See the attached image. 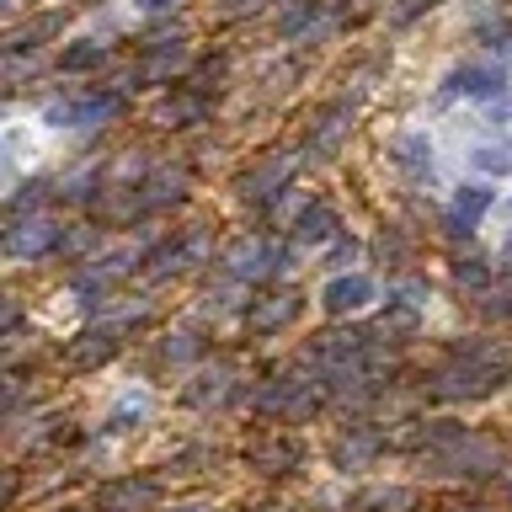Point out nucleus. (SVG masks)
Returning a JSON list of instances; mask_svg holds the SVG:
<instances>
[{"label":"nucleus","mask_w":512,"mask_h":512,"mask_svg":"<svg viewBox=\"0 0 512 512\" xmlns=\"http://www.w3.org/2000/svg\"><path fill=\"white\" fill-rule=\"evenodd\" d=\"M118 107H123V91H91V96H70V102H48L43 123H54V128H96V123H107Z\"/></svg>","instance_id":"nucleus-3"},{"label":"nucleus","mask_w":512,"mask_h":512,"mask_svg":"<svg viewBox=\"0 0 512 512\" xmlns=\"http://www.w3.org/2000/svg\"><path fill=\"white\" fill-rule=\"evenodd\" d=\"M491 208V187H459L448 203V230H475Z\"/></svg>","instance_id":"nucleus-10"},{"label":"nucleus","mask_w":512,"mask_h":512,"mask_svg":"<svg viewBox=\"0 0 512 512\" xmlns=\"http://www.w3.org/2000/svg\"><path fill=\"white\" fill-rule=\"evenodd\" d=\"M187 512H203V507H187Z\"/></svg>","instance_id":"nucleus-23"},{"label":"nucleus","mask_w":512,"mask_h":512,"mask_svg":"<svg viewBox=\"0 0 512 512\" xmlns=\"http://www.w3.org/2000/svg\"><path fill=\"white\" fill-rule=\"evenodd\" d=\"M507 86V70L502 64H475V70H459L454 80H448L443 96H496Z\"/></svg>","instance_id":"nucleus-9"},{"label":"nucleus","mask_w":512,"mask_h":512,"mask_svg":"<svg viewBox=\"0 0 512 512\" xmlns=\"http://www.w3.org/2000/svg\"><path fill=\"white\" fill-rule=\"evenodd\" d=\"M390 155H395V166L411 176V182H432V144L427 134H400L390 144Z\"/></svg>","instance_id":"nucleus-8"},{"label":"nucleus","mask_w":512,"mask_h":512,"mask_svg":"<svg viewBox=\"0 0 512 512\" xmlns=\"http://www.w3.org/2000/svg\"><path fill=\"white\" fill-rule=\"evenodd\" d=\"M363 507H368V512H406V507H416V491H406V486H390V491L363 496Z\"/></svg>","instance_id":"nucleus-17"},{"label":"nucleus","mask_w":512,"mask_h":512,"mask_svg":"<svg viewBox=\"0 0 512 512\" xmlns=\"http://www.w3.org/2000/svg\"><path fill=\"white\" fill-rule=\"evenodd\" d=\"M331 230H336V214H331L326 203H315L310 214H304V219L294 224V240H299V246H315V240H326Z\"/></svg>","instance_id":"nucleus-14"},{"label":"nucleus","mask_w":512,"mask_h":512,"mask_svg":"<svg viewBox=\"0 0 512 512\" xmlns=\"http://www.w3.org/2000/svg\"><path fill=\"white\" fill-rule=\"evenodd\" d=\"M198 251H208V235H203V230L166 240V246L155 251V262H150V278H176V272H187L192 262H203Z\"/></svg>","instance_id":"nucleus-6"},{"label":"nucleus","mask_w":512,"mask_h":512,"mask_svg":"<svg viewBox=\"0 0 512 512\" xmlns=\"http://www.w3.org/2000/svg\"><path fill=\"white\" fill-rule=\"evenodd\" d=\"M470 166H475V171H491V176L512 171V144H486V150L470 155Z\"/></svg>","instance_id":"nucleus-18"},{"label":"nucleus","mask_w":512,"mask_h":512,"mask_svg":"<svg viewBox=\"0 0 512 512\" xmlns=\"http://www.w3.org/2000/svg\"><path fill=\"white\" fill-rule=\"evenodd\" d=\"M368 299H374V283L358 278V272H336V278L326 283V294H320V304H326V315H358L368 310Z\"/></svg>","instance_id":"nucleus-7"},{"label":"nucleus","mask_w":512,"mask_h":512,"mask_svg":"<svg viewBox=\"0 0 512 512\" xmlns=\"http://www.w3.org/2000/svg\"><path fill=\"white\" fill-rule=\"evenodd\" d=\"M96 64H107V43H70L59 54V70H96Z\"/></svg>","instance_id":"nucleus-15"},{"label":"nucleus","mask_w":512,"mask_h":512,"mask_svg":"<svg viewBox=\"0 0 512 512\" xmlns=\"http://www.w3.org/2000/svg\"><path fill=\"white\" fill-rule=\"evenodd\" d=\"M299 310H304V294H294V288H278V294H262V299L251 304V310H246V326H251L256 336H272V331L294 326Z\"/></svg>","instance_id":"nucleus-5"},{"label":"nucleus","mask_w":512,"mask_h":512,"mask_svg":"<svg viewBox=\"0 0 512 512\" xmlns=\"http://www.w3.org/2000/svg\"><path fill=\"white\" fill-rule=\"evenodd\" d=\"M0 246H6V256H16V262H38V256H54L64 246V230H59L54 214H11Z\"/></svg>","instance_id":"nucleus-2"},{"label":"nucleus","mask_w":512,"mask_h":512,"mask_svg":"<svg viewBox=\"0 0 512 512\" xmlns=\"http://www.w3.org/2000/svg\"><path fill=\"white\" fill-rule=\"evenodd\" d=\"M283 267V256L267 246V240H235L230 251H224V272L230 278H240V283H256V278H272V272Z\"/></svg>","instance_id":"nucleus-4"},{"label":"nucleus","mask_w":512,"mask_h":512,"mask_svg":"<svg viewBox=\"0 0 512 512\" xmlns=\"http://www.w3.org/2000/svg\"><path fill=\"white\" fill-rule=\"evenodd\" d=\"M59 27H64V16H59V11H54V16H38V22H27L22 32H11V38H6V48H11V54H16V48H32V43L54 38Z\"/></svg>","instance_id":"nucleus-16"},{"label":"nucleus","mask_w":512,"mask_h":512,"mask_svg":"<svg viewBox=\"0 0 512 512\" xmlns=\"http://www.w3.org/2000/svg\"><path fill=\"white\" fill-rule=\"evenodd\" d=\"M155 496H160V486L155 480H112V486L102 491V507L107 512H118V507H155Z\"/></svg>","instance_id":"nucleus-11"},{"label":"nucleus","mask_w":512,"mask_h":512,"mask_svg":"<svg viewBox=\"0 0 512 512\" xmlns=\"http://www.w3.org/2000/svg\"><path fill=\"white\" fill-rule=\"evenodd\" d=\"M288 182V171H283V160H267V166H251V176H240V198H256V203H267L272 198V187H283Z\"/></svg>","instance_id":"nucleus-12"},{"label":"nucleus","mask_w":512,"mask_h":512,"mask_svg":"<svg viewBox=\"0 0 512 512\" xmlns=\"http://www.w3.org/2000/svg\"><path fill=\"white\" fill-rule=\"evenodd\" d=\"M139 11H166V6H176V0H134Z\"/></svg>","instance_id":"nucleus-21"},{"label":"nucleus","mask_w":512,"mask_h":512,"mask_svg":"<svg viewBox=\"0 0 512 512\" xmlns=\"http://www.w3.org/2000/svg\"><path fill=\"white\" fill-rule=\"evenodd\" d=\"M507 256H512V235H507Z\"/></svg>","instance_id":"nucleus-22"},{"label":"nucleus","mask_w":512,"mask_h":512,"mask_svg":"<svg viewBox=\"0 0 512 512\" xmlns=\"http://www.w3.org/2000/svg\"><path fill=\"white\" fill-rule=\"evenodd\" d=\"M427 6H438V0H400V6H395V22H400V27L416 22V16H422Z\"/></svg>","instance_id":"nucleus-19"},{"label":"nucleus","mask_w":512,"mask_h":512,"mask_svg":"<svg viewBox=\"0 0 512 512\" xmlns=\"http://www.w3.org/2000/svg\"><path fill=\"white\" fill-rule=\"evenodd\" d=\"M352 256H358V240H336V246H331V267L352 262Z\"/></svg>","instance_id":"nucleus-20"},{"label":"nucleus","mask_w":512,"mask_h":512,"mask_svg":"<svg viewBox=\"0 0 512 512\" xmlns=\"http://www.w3.org/2000/svg\"><path fill=\"white\" fill-rule=\"evenodd\" d=\"M512 368L507 352H486V347H459L438 374H432V395L443 400H464V395H486L502 384V374Z\"/></svg>","instance_id":"nucleus-1"},{"label":"nucleus","mask_w":512,"mask_h":512,"mask_svg":"<svg viewBox=\"0 0 512 512\" xmlns=\"http://www.w3.org/2000/svg\"><path fill=\"white\" fill-rule=\"evenodd\" d=\"M112 352H118V342H112L107 331H91V336H75L70 363H75V368H96V363H107Z\"/></svg>","instance_id":"nucleus-13"}]
</instances>
